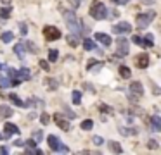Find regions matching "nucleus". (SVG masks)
<instances>
[{"instance_id": "nucleus-1", "label": "nucleus", "mask_w": 161, "mask_h": 155, "mask_svg": "<svg viewBox=\"0 0 161 155\" xmlns=\"http://www.w3.org/2000/svg\"><path fill=\"white\" fill-rule=\"evenodd\" d=\"M64 21H66V26L73 35H76V36L82 35V22L73 11H64Z\"/></svg>"}, {"instance_id": "nucleus-2", "label": "nucleus", "mask_w": 161, "mask_h": 155, "mask_svg": "<svg viewBox=\"0 0 161 155\" xmlns=\"http://www.w3.org/2000/svg\"><path fill=\"white\" fill-rule=\"evenodd\" d=\"M90 16L94 19H97V21H102V19L108 17V7H106L102 2H99V0H95V2H92V5H90Z\"/></svg>"}, {"instance_id": "nucleus-3", "label": "nucleus", "mask_w": 161, "mask_h": 155, "mask_svg": "<svg viewBox=\"0 0 161 155\" xmlns=\"http://www.w3.org/2000/svg\"><path fill=\"white\" fill-rule=\"evenodd\" d=\"M154 16H156V12H154V11H149L147 14H139V16H137V28L146 30L147 26L151 24V21L154 19Z\"/></svg>"}, {"instance_id": "nucleus-4", "label": "nucleus", "mask_w": 161, "mask_h": 155, "mask_svg": "<svg viewBox=\"0 0 161 155\" xmlns=\"http://www.w3.org/2000/svg\"><path fill=\"white\" fill-rule=\"evenodd\" d=\"M43 36L47 38V40H50V41L59 40V38H61V31L57 30L56 26H45V28H43Z\"/></svg>"}, {"instance_id": "nucleus-5", "label": "nucleus", "mask_w": 161, "mask_h": 155, "mask_svg": "<svg viewBox=\"0 0 161 155\" xmlns=\"http://www.w3.org/2000/svg\"><path fill=\"white\" fill-rule=\"evenodd\" d=\"M116 45H118V50H116L118 55H120V57L128 55V47H130V43H128L127 38L120 36V38H118V41H116Z\"/></svg>"}, {"instance_id": "nucleus-6", "label": "nucleus", "mask_w": 161, "mask_h": 155, "mask_svg": "<svg viewBox=\"0 0 161 155\" xmlns=\"http://www.w3.org/2000/svg\"><path fill=\"white\" fill-rule=\"evenodd\" d=\"M54 122L57 124V128H61L63 131H69L71 129V124H69V121L68 119H64V115L63 114H54Z\"/></svg>"}, {"instance_id": "nucleus-7", "label": "nucleus", "mask_w": 161, "mask_h": 155, "mask_svg": "<svg viewBox=\"0 0 161 155\" xmlns=\"http://www.w3.org/2000/svg\"><path fill=\"white\" fill-rule=\"evenodd\" d=\"M130 31H132V24H128V22H125V21H121V22L113 26V33H116V35H128Z\"/></svg>"}, {"instance_id": "nucleus-8", "label": "nucleus", "mask_w": 161, "mask_h": 155, "mask_svg": "<svg viewBox=\"0 0 161 155\" xmlns=\"http://www.w3.org/2000/svg\"><path fill=\"white\" fill-rule=\"evenodd\" d=\"M133 60H135V66L140 67V69H146V67L149 66V55H147L146 52H142V54H137Z\"/></svg>"}, {"instance_id": "nucleus-9", "label": "nucleus", "mask_w": 161, "mask_h": 155, "mask_svg": "<svg viewBox=\"0 0 161 155\" xmlns=\"http://www.w3.org/2000/svg\"><path fill=\"white\" fill-rule=\"evenodd\" d=\"M4 131H5V136H12V134H18V133H19L18 126H16V124H12V122H5Z\"/></svg>"}, {"instance_id": "nucleus-10", "label": "nucleus", "mask_w": 161, "mask_h": 155, "mask_svg": "<svg viewBox=\"0 0 161 155\" xmlns=\"http://www.w3.org/2000/svg\"><path fill=\"white\" fill-rule=\"evenodd\" d=\"M95 40L101 41V43L104 45V47H109V45L113 43L111 36H109V35H104V33H95Z\"/></svg>"}, {"instance_id": "nucleus-11", "label": "nucleus", "mask_w": 161, "mask_h": 155, "mask_svg": "<svg viewBox=\"0 0 161 155\" xmlns=\"http://www.w3.org/2000/svg\"><path fill=\"white\" fill-rule=\"evenodd\" d=\"M130 92H132V93H135L137 96H142V95H144L142 83H139V81H133V83L130 85Z\"/></svg>"}, {"instance_id": "nucleus-12", "label": "nucleus", "mask_w": 161, "mask_h": 155, "mask_svg": "<svg viewBox=\"0 0 161 155\" xmlns=\"http://www.w3.org/2000/svg\"><path fill=\"white\" fill-rule=\"evenodd\" d=\"M9 100H11L14 105H18V107H28V103H26V102H23V100L19 98L16 93H9Z\"/></svg>"}, {"instance_id": "nucleus-13", "label": "nucleus", "mask_w": 161, "mask_h": 155, "mask_svg": "<svg viewBox=\"0 0 161 155\" xmlns=\"http://www.w3.org/2000/svg\"><path fill=\"white\" fill-rule=\"evenodd\" d=\"M18 78L21 79V81H28V79H31V73L28 67H23V69L18 71Z\"/></svg>"}, {"instance_id": "nucleus-14", "label": "nucleus", "mask_w": 161, "mask_h": 155, "mask_svg": "<svg viewBox=\"0 0 161 155\" xmlns=\"http://www.w3.org/2000/svg\"><path fill=\"white\" fill-rule=\"evenodd\" d=\"M47 143H49V148L50 150H54V152H57V147H59V138L57 136H52V134H50L49 138H47Z\"/></svg>"}, {"instance_id": "nucleus-15", "label": "nucleus", "mask_w": 161, "mask_h": 155, "mask_svg": "<svg viewBox=\"0 0 161 155\" xmlns=\"http://www.w3.org/2000/svg\"><path fill=\"white\" fill-rule=\"evenodd\" d=\"M14 54L19 57V59H24V54H26V48H24V45L23 43H16V47H14Z\"/></svg>"}, {"instance_id": "nucleus-16", "label": "nucleus", "mask_w": 161, "mask_h": 155, "mask_svg": "<svg viewBox=\"0 0 161 155\" xmlns=\"http://www.w3.org/2000/svg\"><path fill=\"white\" fill-rule=\"evenodd\" d=\"M11 14H12V7L9 4H5L4 7L0 9V17H2V19H9V17H11Z\"/></svg>"}, {"instance_id": "nucleus-17", "label": "nucleus", "mask_w": 161, "mask_h": 155, "mask_svg": "<svg viewBox=\"0 0 161 155\" xmlns=\"http://www.w3.org/2000/svg\"><path fill=\"white\" fill-rule=\"evenodd\" d=\"M151 126H153V131H161V117L159 115H153L151 117Z\"/></svg>"}, {"instance_id": "nucleus-18", "label": "nucleus", "mask_w": 161, "mask_h": 155, "mask_svg": "<svg viewBox=\"0 0 161 155\" xmlns=\"http://www.w3.org/2000/svg\"><path fill=\"white\" fill-rule=\"evenodd\" d=\"M11 115H14V110H12L11 107L0 105V117H11Z\"/></svg>"}, {"instance_id": "nucleus-19", "label": "nucleus", "mask_w": 161, "mask_h": 155, "mask_svg": "<svg viewBox=\"0 0 161 155\" xmlns=\"http://www.w3.org/2000/svg\"><path fill=\"white\" fill-rule=\"evenodd\" d=\"M108 147H109V150H111L113 153H121V152H123V148H121V145L118 143V141H109Z\"/></svg>"}, {"instance_id": "nucleus-20", "label": "nucleus", "mask_w": 161, "mask_h": 155, "mask_svg": "<svg viewBox=\"0 0 161 155\" xmlns=\"http://www.w3.org/2000/svg\"><path fill=\"white\" fill-rule=\"evenodd\" d=\"M83 48H85V50H95V48H97V45H95L94 40L85 38V40H83Z\"/></svg>"}, {"instance_id": "nucleus-21", "label": "nucleus", "mask_w": 161, "mask_h": 155, "mask_svg": "<svg viewBox=\"0 0 161 155\" xmlns=\"http://www.w3.org/2000/svg\"><path fill=\"white\" fill-rule=\"evenodd\" d=\"M80 128H82L83 131H90V129L94 128V122H92V119H85V121H82Z\"/></svg>"}, {"instance_id": "nucleus-22", "label": "nucleus", "mask_w": 161, "mask_h": 155, "mask_svg": "<svg viewBox=\"0 0 161 155\" xmlns=\"http://www.w3.org/2000/svg\"><path fill=\"white\" fill-rule=\"evenodd\" d=\"M120 76H121V78H125V79H128V78L132 76V71H130V67H127V66H121V67H120Z\"/></svg>"}, {"instance_id": "nucleus-23", "label": "nucleus", "mask_w": 161, "mask_h": 155, "mask_svg": "<svg viewBox=\"0 0 161 155\" xmlns=\"http://www.w3.org/2000/svg\"><path fill=\"white\" fill-rule=\"evenodd\" d=\"M0 40L4 41V43H11V41L14 40V35H12L11 31H5V33H2V36H0Z\"/></svg>"}, {"instance_id": "nucleus-24", "label": "nucleus", "mask_w": 161, "mask_h": 155, "mask_svg": "<svg viewBox=\"0 0 161 155\" xmlns=\"http://www.w3.org/2000/svg\"><path fill=\"white\" fill-rule=\"evenodd\" d=\"M78 38L80 36H76V35L71 33V35H68V36H66V41L71 45V47H76V45H78Z\"/></svg>"}, {"instance_id": "nucleus-25", "label": "nucleus", "mask_w": 161, "mask_h": 155, "mask_svg": "<svg viewBox=\"0 0 161 155\" xmlns=\"http://www.w3.org/2000/svg\"><path fill=\"white\" fill-rule=\"evenodd\" d=\"M24 48H28L30 54H37V52H38V47L33 43V41H26V43H24Z\"/></svg>"}, {"instance_id": "nucleus-26", "label": "nucleus", "mask_w": 161, "mask_h": 155, "mask_svg": "<svg viewBox=\"0 0 161 155\" xmlns=\"http://www.w3.org/2000/svg\"><path fill=\"white\" fill-rule=\"evenodd\" d=\"M57 57H59V52H57L56 48H50V50H49V60H50V62H56Z\"/></svg>"}, {"instance_id": "nucleus-27", "label": "nucleus", "mask_w": 161, "mask_h": 155, "mask_svg": "<svg viewBox=\"0 0 161 155\" xmlns=\"http://www.w3.org/2000/svg\"><path fill=\"white\" fill-rule=\"evenodd\" d=\"M63 110H64V114L68 115V119H75V117H76V114H75V112H73L71 109L68 107V105H64V103H63Z\"/></svg>"}, {"instance_id": "nucleus-28", "label": "nucleus", "mask_w": 161, "mask_h": 155, "mask_svg": "<svg viewBox=\"0 0 161 155\" xmlns=\"http://www.w3.org/2000/svg\"><path fill=\"white\" fill-rule=\"evenodd\" d=\"M26 153H31V155H42V150L37 147H26Z\"/></svg>"}, {"instance_id": "nucleus-29", "label": "nucleus", "mask_w": 161, "mask_h": 155, "mask_svg": "<svg viewBox=\"0 0 161 155\" xmlns=\"http://www.w3.org/2000/svg\"><path fill=\"white\" fill-rule=\"evenodd\" d=\"M31 138H33V140L37 141V143H40V141L43 140V133H42L40 129H37V131L33 133V136H31Z\"/></svg>"}, {"instance_id": "nucleus-30", "label": "nucleus", "mask_w": 161, "mask_h": 155, "mask_svg": "<svg viewBox=\"0 0 161 155\" xmlns=\"http://www.w3.org/2000/svg\"><path fill=\"white\" fill-rule=\"evenodd\" d=\"M71 98H73V103H76V105H78V103L82 102V93H80V92H73L71 93Z\"/></svg>"}, {"instance_id": "nucleus-31", "label": "nucleus", "mask_w": 161, "mask_h": 155, "mask_svg": "<svg viewBox=\"0 0 161 155\" xmlns=\"http://www.w3.org/2000/svg\"><path fill=\"white\" fill-rule=\"evenodd\" d=\"M0 86H2V88L11 86V78H2V76H0Z\"/></svg>"}, {"instance_id": "nucleus-32", "label": "nucleus", "mask_w": 161, "mask_h": 155, "mask_svg": "<svg viewBox=\"0 0 161 155\" xmlns=\"http://www.w3.org/2000/svg\"><path fill=\"white\" fill-rule=\"evenodd\" d=\"M40 122H42L43 126H47V124L50 122V115H49V114H45V112H43V114L40 115Z\"/></svg>"}, {"instance_id": "nucleus-33", "label": "nucleus", "mask_w": 161, "mask_h": 155, "mask_svg": "<svg viewBox=\"0 0 161 155\" xmlns=\"http://www.w3.org/2000/svg\"><path fill=\"white\" fill-rule=\"evenodd\" d=\"M147 147H149L151 150H158V148H159V143H158L156 140H149L147 141Z\"/></svg>"}, {"instance_id": "nucleus-34", "label": "nucleus", "mask_w": 161, "mask_h": 155, "mask_svg": "<svg viewBox=\"0 0 161 155\" xmlns=\"http://www.w3.org/2000/svg\"><path fill=\"white\" fill-rule=\"evenodd\" d=\"M120 131H121V134H125V136H128V134H137V129H127V128H121Z\"/></svg>"}, {"instance_id": "nucleus-35", "label": "nucleus", "mask_w": 161, "mask_h": 155, "mask_svg": "<svg viewBox=\"0 0 161 155\" xmlns=\"http://www.w3.org/2000/svg\"><path fill=\"white\" fill-rule=\"evenodd\" d=\"M144 45H146V47H153V45H154L153 35H147V36H146V40H144Z\"/></svg>"}, {"instance_id": "nucleus-36", "label": "nucleus", "mask_w": 161, "mask_h": 155, "mask_svg": "<svg viewBox=\"0 0 161 155\" xmlns=\"http://www.w3.org/2000/svg\"><path fill=\"white\" fill-rule=\"evenodd\" d=\"M68 4L71 5L73 9H78V7H80V4H82V0H68Z\"/></svg>"}, {"instance_id": "nucleus-37", "label": "nucleus", "mask_w": 161, "mask_h": 155, "mask_svg": "<svg viewBox=\"0 0 161 155\" xmlns=\"http://www.w3.org/2000/svg\"><path fill=\"white\" fill-rule=\"evenodd\" d=\"M40 67L43 71H49L50 69V66H49V62H47V60H40Z\"/></svg>"}, {"instance_id": "nucleus-38", "label": "nucleus", "mask_w": 161, "mask_h": 155, "mask_svg": "<svg viewBox=\"0 0 161 155\" xmlns=\"http://www.w3.org/2000/svg\"><path fill=\"white\" fill-rule=\"evenodd\" d=\"M19 30H21L23 35H26V33H28V26L24 24V22H21V24H19Z\"/></svg>"}, {"instance_id": "nucleus-39", "label": "nucleus", "mask_w": 161, "mask_h": 155, "mask_svg": "<svg viewBox=\"0 0 161 155\" xmlns=\"http://www.w3.org/2000/svg\"><path fill=\"white\" fill-rule=\"evenodd\" d=\"M92 141H94L95 145H102V143H104V140H102L101 136H94V138H92Z\"/></svg>"}, {"instance_id": "nucleus-40", "label": "nucleus", "mask_w": 161, "mask_h": 155, "mask_svg": "<svg viewBox=\"0 0 161 155\" xmlns=\"http://www.w3.org/2000/svg\"><path fill=\"white\" fill-rule=\"evenodd\" d=\"M57 152H64V153H68V152H69V148L64 147L63 143H59V147H57Z\"/></svg>"}, {"instance_id": "nucleus-41", "label": "nucleus", "mask_w": 161, "mask_h": 155, "mask_svg": "<svg viewBox=\"0 0 161 155\" xmlns=\"http://www.w3.org/2000/svg\"><path fill=\"white\" fill-rule=\"evenodd\" d=\"M95 64H97V60H94V59H90V60H88V64H87V69H92V67H94Z\"/></svg>"}, {"instance_id": "nucleus-42", "label": "nucleus", "mask_w": 161, "mask_h": 155, "mask_svg": "<svg viewBox=\"0 0 161 155\" xmlns=\"http://www.w3.org/2000/svg\"><path fill=\"white\" fill-rule=\"evenodd\" d=\"M133 43H137V45H144V40L140 36H133Z\"/></svg>"}, {"instance_id": "nucleus-43", "label": "nucleus", "mask_w": 161, "mask_h": 155, "mask_svg": "<svg viewBox=\"0 0 161 155\" xmlns=\"http://www.w3.org/2000/svg\"><path fill=\"white\" fill-rule=\"evenodd\" d=\"M47 83H49V86H50V88H52V90H56V88H57V81H54V79H52V81H50V79H49V81H47Z\"/></svg>"}, {"instance_id": "nucleus-44", "label": "nucleus", "mask_w": 161, "mask_h": 155, "mask_svg": "<svg viewBox=\"0 0 161 155\" xmlns=\"http://www.w3.org/2000/svg\"><path fill=\"white\" fill-rule=\"evenodd\" d=\"M14 147H19V148H21V147H24V141H21V140H16V141H14Z\"/></svg>"}, {"instance_id": "nucleus-45", "label": "nucleus", "mask_w": 161, "mask_h": 155, "mask_svg": "<svg viewBox=\"0 0 161 155\" xmlns=\"http://www.w3.org/2000/svg\"><path fill=\"white\" fill-rule=\"evenodd\" d=\"M0 153H2V155H7V153H9V148H7V147H2V148H0Z\"/></svg>"}, {"instance_id": "nucleus-46", "label": "nucleus", "mask_w": 161, "mask_h": 155, "mask_svg": "<svg viewBox=\"0 0 161 155\" xmlns=\"http://www.w3.org/2000/svg\"><path fill=\"white\" fill-rule=\"evenodd\" d=\"M2 2H4V4H9V2H11V0H2Z\"/></svg>"}, {"instance_id": "nucleus-47", "label": "nucleus", "mask_w": 161, "mask_h": 155, "mask_svg": "<svg viewBox=\"0 0 161 155\" xmlns=\"http://www.w3.org/2000/svg\"><path fill=\"white\" fill-rule=\"evenodd\" d=\"M0 138H2V134H0Z\"/></svg>"}, {"instance_id": "nucleus-48", "label": "nucleus", "mask_w": 161, "mask_h": 155, "mask_svg": "<svg viewBox=\"0 0 161 155\" xmlns=\"http://www.w3.org/2000/svg\"><path fill=\"white\" fill-rule=\"evenodd\" d=\"M113 2H114V0H113Z\"/></svg>"}]
</instances>
